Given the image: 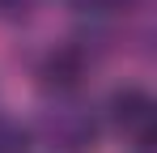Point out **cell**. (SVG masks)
Masks as SVG:
<instances>
[{
    "mask_svg": "<svg viewBox=\"0 0 157 153\" xmlns=\"http://www.w3.org/2000/svg\"><path fill=\"white\" fill-rule=\"evenodd\" d=\"M106 119H110V128H115L123 140L149 145V140H153V124H157V106H153V98H149L144 89L123 85V89H115L110 102H106Z\"/></svg>",
    "mask_w": 157,
    "mask_h": 153,
    "instance_id": "cell-1",
    "label": "cell"
},
{
    "mask_svg": "<svg viewBox=\"0 0 157 153\" xmlns=\"http://www.w3.org/2000/svg\"><path fill=\"white\" fill-rule=\"evenodd\" d=\"M89 68H94V51H85L81 38H72L64 47L47 51V60L38 64V81L47 89H55V94H72L81 81L89 76Z\"/></svg>",
    "mask_w": 157,
    "mask_h": 153,
    "instance_id": "cell-2",
    "label": "cell"
},
{
    "mask_svg": "<svg viewBox=\"0 0 157 153\" xmlns=\"http://www.w3.org/2000/svg\"><path fill=\"white\" fill-rule=\"evenodd\" d=\"M43 136L59 149H85L94 140V119H89V111L64 102V106H51L43 115Z\"/></svg>",
    "mask_w": 157,
    "mask_h": 153,
    "instance_id": "cell-3",
    "label": "cell"
},
{
    "mask_svg": "<svg viewBox=\"0 0 157 153\" xmlns=\"http://www.w3.org/2000/svg\"><path fill=\"white\" fill-rule=\"evenodd\" d=\"M26 145H30L26 128L9 115H0V153H26Z\"/></svg>",
    "mask_w": 157,
    "mask_h": 153,
    "instance_id": "cell-4",
    "label": "cell"
},
{
    "mask_svg": "<svg viewBox=\"0 0 157 153\" xmlns=\"http://www.w3.org/2000/svg\"><path fill=\"white\" fill-rule=\"evenodd\" d=\"M136 0H72V9H81V13H89V17H106V13H123V9H132Z\"/></svg>",
    "mask_w": 157,
    "mask_h": 153,
    "instance_id": "cell-5",
    "label": "cell"
},
{
    "mask_svg": "<svg viewBox=\"0 0 157 153\" xmlns=\"http://www.w3.org/2000/svg\"><path fill=\"white\" fill-rule=\"evenodd\" d=\"M34 4H38V0H0V17H21Z\"/></svg>",
    "mask_w": 157,
    "mask_h": 153,
    "instance_id": "cell-6",
    "label": "cell"
}]
</instances>
